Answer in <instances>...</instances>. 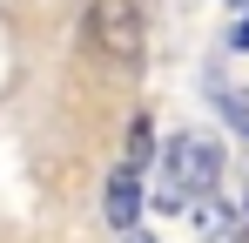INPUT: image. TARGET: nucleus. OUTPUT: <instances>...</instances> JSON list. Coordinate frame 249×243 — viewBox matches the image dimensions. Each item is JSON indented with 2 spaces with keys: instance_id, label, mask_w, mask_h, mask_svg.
I'll return each instance as SVG.
<instances>
[{
  "instance_id": "1",
  "label": "nucleus",
  "mask_w": 249,
  "mask_h": 243,
  "mask_svg": "<svg viewBox=\"0 0 249 243\" xmlns=\"http://www.w3.org/2000/svg\"><path fill=\"white\" fill-rule=\"evenodd\" d=\"M162 169H155V189H148V209L155 216H182V209H196V202L222 196V142L202 135V128H175L162 142Z\"/></svg>"
},
{
  "instance_id": "2",
  "label": "nucleus",
  "mask_w": 249,
  "mask_h": 243,
  "mask_svg": "<svg viewBox=\"0 0 249 243\" xmlns=\"http://www.w3.org/2000/svg\"><path fill=\"white\" fill-rule=\"evenodd\" d=\"M81 40L108 75H142V61H148V14H142V0H88Z\"/></svg>"
},
{
  "instance_id": "3",
  "label": "nucleus",
  "mask_w": 249,
  "mask_h": 243,
  "mask_svg": "<svg viewBox=\"0 0 249 243\" xmlns=\"http://www.w3.org/2000/svg\"><path fill=\"white\" fill-rule=\"evenodd\" d=\"M142 209H148V189H142V169H135V162H122V169L108 176V189H101V216H108L115 230H128V237H135Z\"/></svg>"
},
{
  "instance_id": "4",
  "label": "nucleus",
  "mask_w": 249,
  "mask_h": 243,
  "mask_svg": "<svg viewBox=\"0 0 249 243\" xmlns=\"http://www.w3.org/2000/svg\"><path fill=\"white\" fill-rule=\"evenodd\" d=\"M122 162H135L142 176L155 169V122H148V115H135V122H128V156H122Z\"/></svg>"
},
{
  "instance_id": "5",
  "label": "nucleus",
  "mask_w": 249,
  "mask_h": 243,
  "mask_svg": "<svg viewBox=\"0 0 249 243\" xmlns=\"http://www.w3.org/2000/svg\"><path fill=\"white\" fill-rule=\"evenodd\" d=\"M222 122L236 135H249V88H222Z\"/></svg>"
},
{
  "instance_id": "6",
  "label": "nucleus",
  "mask_w": 249,
  "mask_h": 243,
  "mask_svg": "<svg viewBox=\"0 0 249 243\" xmlns=\"http://www.w3.org/2000/svg\"><path fill=\"white\" fill-rule=\"evenodd\" d=\"M229 47H236V54H249V7L236 14V27H229Z\"/></svg>"
},
{
  "instance_id": "7",
  "label": "nucleus",
  "mask_w": 249,
  "mask_h": 243,
  "mask_svg": "<svg viewBox=\"0 0 249 243\" xmlns=\"http://www.w3.org/2000/svg\"><path fill=\"white\" fill-rule=\"evenodd\" d=\"M229 7H236V14H243V7H249V0H229Z\"/></svg>"
},
{
  "instance_id": "8",
  "label": "nucleus",
  "mask_w": 249,
  "mask_h": 243,
  "mask_svg": "<svg viewBox=\"0 0 249 243\" xmlns=\"http://www.w3.org/2000/svg\"><path fill=\"white\" fill-rule=\"evenodd\" d=\"M128 243H155V237H128Z\"/></svg>"
},
{
  "instance_id": "9",
  "label": "nucleus",
  "mask_w": 249,
  "mask_h": 243,
  "mask_svg": "<svg viewBox=\"0 0 249 243\" xmlns=\"http://www.w3.org/2000/svg\"><path fill=\"white\" fill-rule=\"evenodd\" d=\"M243 209H249V202H243Z\"/></svg>"
}]
</instances>
